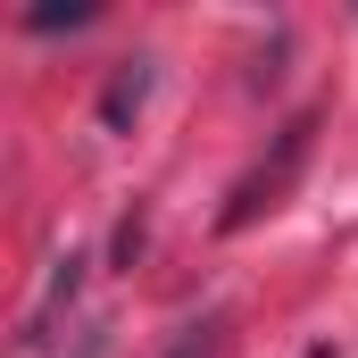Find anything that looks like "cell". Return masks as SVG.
Instances as JSON below:
<instances>
[{
    "mask_svg": "<svg viewBox=\"0 0 358 358\" xmlns=\"http://www.w3.org/2000/svg\"><path fill=\"white\" fill-rule=\"evenodd\" d=\"M308 142H317V117H292V125H283V142H275V159L242 176V192L225 200V217H217V225H225V234H242V225H250L259 208H275V200H283V183L300 176V159H308Z\"/></svg>",
    "mask_w": 358,
    "mask_h": 358,
    "instance_id": "6da1fadb",
    "label": "cell"
},
{
    "mask_svg": "<svg viewBox=\"0 0 358 358\" xmlns=\"http://www.w3.org/2000/svg\"><path fill=\"white\" fill-rule=\"evenodd\" d=\"M150 59H117V76L100 92V134H134V117H142V100H150Z\"/></svg>",
    "mask_w": 358,
    "mask_h": 358,
    "instance_id": "7a4b0ae2",
    "label": "cell"
},
{
    "mask_svg": "<svg viewBox=\"0 0 358 358\" xmlns=\"http://www.w3.org/2000/svg\"><path fill=\"white\" fill-rule=\"evenodd\" d=\"M76 292H84V259H76V250H67V259H59V267H50V292H42V308H34V317H25V350H42V342H50V317H59V308H67V300H76Z\"/></svg>",
    "mask_w": 358,
    "mask_h": 358,
    "instance_id": "3957f363",
    "label": "cell"
},
{
    "mask_svg": "<svg viewBox=\"0 0 358 358\" xmlns=\"http://www.w3.org/2000/svg\"><path fill=\"white\" fill-rule=\"evenodd\" d=\"M25 25H34V34H59V25H92V0H34V8H25Z\"/></svg>",
    "mask_w": 358,
    "mask_h": 358,
    "instance_id": "277c9868",
    "label": "cell"
},
{
    "mask_svg": "<svg viewBox=\"0 0 358 358\" xmlns=\"http://www.w3.org/2000/svg\"><path fill=\"white\" fill-rule=\"evenodd\" d=\"M134 259H142V217H125V225H117V267H134Z\"/></svg>",
    "mask_w": 358,
    "mask_h": 358,
    "instance_id": "5b68a950",
    "label": "cell"
},
{
    "mask_svg": "<svg viewBox=\"0 0 358 358\" xmlns=\"http://www.w3.org/2000/svg\"><path fill=\"white\" fill-rule=\"evenodd\" d=\"M167 358H208V325H183V342H176Z\"/></svg>",
    "mask_w": 358,
    "mask_h": 358,
    "instance_id": "8992f818",
    "label": "cell"
},
{
    "mask_svg": "<svg viewBox=\"0 0 358 358\" xmlns=\"http://www.w3.org/2000/svg\"><path fill=\"white\" fill-rule=\"evenodd\" d=\"M308 358H334V350H308Z\"/></svg>",
    "mask_w": 358,
    "mask_h": 358,
    "instance_id": "52a82bcc",
    "label": "cell"
}]
</instances>
